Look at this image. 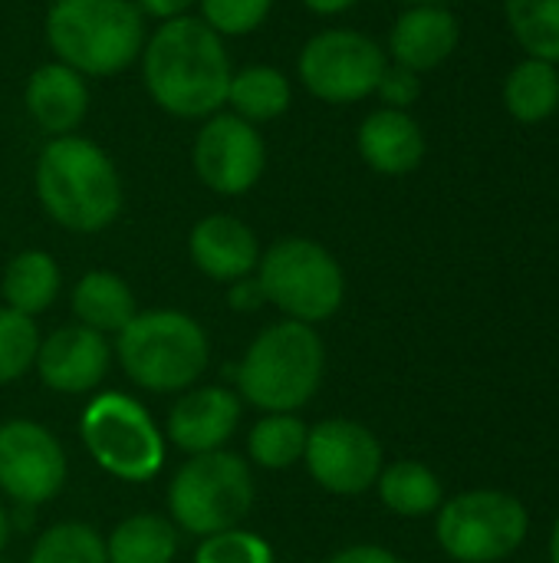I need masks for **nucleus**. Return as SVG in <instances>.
I'll return each mask as SVG.
<instances>
[{
	"instance_id": "1",
	"label": "nucleus",
	"mask_w": 559,
	"mask_h": 563,
	"mask_svg": "<svg viewBox=\"0 0 559 563\" xmlns=\"http://www.w3.org/2000/svg\"><path fill=\"white\" fill-rule=\"evenodd\" d=\"M231 56L201 16H175L142 46V79L152 102L175 119H208L227 102Z\"/></svg>"
},
{
	"instance_id": "2",
	"label": "nucleus",
	"mask_w": 559,
	"mask_h": 563,
	"mask_svg": "<svg viewBox=\"0 0 559 563\" xmlns=\"http://www.w3.org/2000/svg\"><path fill=\"white\" fill-rule=\"evenodd\" d=\"M36 198L72 234H99L122 211V178L102 145L86 135H56L36 158Z\"/></svg>"
},
{
	"instance_id": "3",
	"label": "nucleus",
	"mask_w": 559,
	"mask_h": 563,
	"mask_svg": "<svg viewBox=\"0 0 559 563\" xmlns=\"http://www.w3.org/2000/svg\"><path fill=\"white\" fill-rule=\"evenodd\" d=\"M326 373V346L316 327L280 320L264 327L241 366L237 396L257 412H300L313 402Z\"/></svg>"
},
{
	"instance_id": "4",
	"label": "nucleus",
	"mask_w": 559,
	"mask_h": 563,
	"mask_svg": "<svg viewBox=\"0 0 559 563\" xmlns=\"http://www.w3.org/2000/svg\"><path fill=\"white\" fill-rule=\"evenodd\" d=\"M112 356L145 393L171 396L198 386L211 366L204 327L181 310H138L119 333Z\"/></svg>"
},
{
	"instance_id": "5",
	"label": "nucleus",
	"mask_w": 559,
	"mask_h": 563,
	"mask_svg": "<svg viewBox=\"0 0 559 563\" xmlns=\"http://www.w3.org/2000/svg\"><path fill=\"white\" fill-rule=\"evenodd\" d=\"M46 43L79 76H119L145 46V16L132 0H53Z\"/></svg>"
},
{
	"instance_id": "6",
	"label": "nucleus",
	"mask_w": 559,
	"mask_h": 563,
	"mask_svg": "<svg viewBox=\"0 0 559 563\" xmlns=\"http://www.w3.org/2000/svg\"><path fill=\"white\" fill-rule=\"evenodd\" d=\"M254 498L257 485L247 459L227 449L188 455L168 485V518L181 534L211 538L241 528Z\"/></svg>"
},
{
	"instance_id": "7",
	"label": "nucleus",
	"mask_w": 559,
	"mask_h": 563,
	"mask_svg": "<svg viewBox=\"0 0 559 563\" xmlns=\"http://www.w3.org/2000/svg\"><path fill=\"white\" fill-rule=\"evenodd\" d=\"M79 439L89 459L115 482L145 485L165 468V432L128 393L109 389L92 396L79 416Z\"/></svg>"
},
{
	"instance_id": "8",
	"label": "nucleus",
	"mask_w": 559,
	"mask_h": 563,
	"mask_svg": "<svg viewBox=\"0 0 559 563\" xmlns=\"http://www.w3.org/2000/svg\"><path fill=\"white\" fill-rule=\"evenodd\" d=\"M257 280L270 307L283 320L323 323L339 313L346 300V274L339 261L313 238H280L257 264Z\"/></svg>"
},
{
	"instance_id": "9",
	"label": "nucleus",
	"mask_w": 559,
	"mask_h": 563,
	"mask_svg": "<svg viewBox=\"0 0 559 563\" xmlns=\"http://www.w3.org/2000/svg\"><path fill=\"white\" fill-rule=\"evenodd\" d=\"M435 515V538L441 551L458 563L507 561L530 531L524 501L494 488L455 495Z\"/></svg>"
},
{
	"instance_id": "10",
	"label": "nucleus",
	"mask_w": 559,
	"mask_h": 563,
	"mask_svg": "<svg viewBox=\"0 0 559 563\" xmlns=\"http://www.w3.org/2000/svg\"><path fill=\"white\" fill-rule=\"evenodd\" d=\"M385 49L359 30H320L297 59V76L310 96L329 106L362 102L385 73Z\"/></svg>"
},
{
	"instance_id": "11",
	"label": "nucleus",
	"mask_w": 559,
	"mask_h": 563,
	"mask_svg": "<svg viewBox=\"0 0 559 563\" xmlns=\"http://www.w3.org/2000/svg\"><path fill=\"white\" fill-rule=\"evenodd\" d=\"M66 452L43 422H0V495L10 505L23 511L49 505L66 488Z\"/></svg>"
},
{
	"instance_id": "12",
	"label": "nucleus",
	"mask_w": 559,
	"mask_h": 563,
	"mask_svg": "<svg viewBox=\"0 0 559 563\" xmlns=\"http://www.w3.org/2000/svg\"><path fill=\"white\" fill-rule=\"evenodd\" d=\"M303 465L326 495L356 498L376 488L385 455L369 426L336 416L310 426Z\"/></svg>"
},
{
	"instance_id": "13",
	"label": "nucleus",
	"mask_w": 559,
	"mask_h": 563,
	"mask_svg": "<svg viewBox=\"0 0 559 563\" xmlns=\"http://www.w3.org/2000/svg\"><path fill=\"white\" fill-rule=\"evenodd\" d=\"M194 172L198 178L224 198L247 195L267 168V142L257 125L234 112H214L204 119L194 139Z\"/></svg>"
},
{
	"instance_id": "14",
	"label": "nucleus",
	"mask_w": 559,
	"mask_h": 563,
	"mask_svg": "<svg viewBox=\"0 0 559 563\" xmlns=\"http://www.w3.org/2000/svg\"><path fill=\"white\" fill-rule=\"evenodd\" d=\"M109 366H112L109 336L79 323L59 327L49 336H43L33 363L40 383L59 396L96 393L105 383Z\"/></svg>"
},
{
	"instance_id": "15",
	"label": "nucleus",
	"mask_w": 559,
	"mask_h": 563,
	"mask_svg": "<svg viewBox=\"0 0 559 563\" xmlns=\"http://www.w3.org/2000/svg\"><path fill=\"white\" fill-rule=\"evenodd\" d=\"M244 416V402L227 386H191L185 389L165 419V442L185 455L221 452Z\"/></svg>"
},
{
	"instance_id": "16",
	"label": "nucleus",
	"mask_w": 559,
	"mask_h": 563,
	"mask_svg": "<svg viewBox=\"0 0 559 563\" xmlns=\"http://www.w3.org/2000/svg\"><path fill=\"white\" fill-rule=\"evenodd\" d=\"M188 254L194 267L214 284H234L257 274L260 241L250 224L234 214H208L188 234Z\"/></svg>"
},
{
	"instance_id": "17",
	"label": "nucleus",
	"mask_w": 559,
	"mask_h": 563,
	"mask_svg": "<svg viewBox=\"0 0 559 563\" xmlns=\"http://www.w3.org/2000/svg\"><path fill=\"white\" fill-rule=\"evenodd\" d=\"M458 40H461V26L448 7L415 3L395 20L389 33V53L399 66L412 73H428L458 49Z\"/></svg>"
},
{
	"instance_id": "18",
	"label": "nucleus",
	"mask_w": 559,
	"mask_h": 563,
	"mask_svg": "<svg viewBox=\"0 0 559 563\" xmlns=\"http://www.w3.org/2000/svg\"><path fill=\"white\" fill-rule=\"evenodd\" d=\"M30 119L49 135H69L89 112V86L86 76L69 69L66 63L53 59L33 69L26 92H23Z\"/></svg>"
},
{
	"instance_id": "19",
	"label": "nucleus",
	"mask_w": 559,
	"mask_h": 563,
	"mask_svg": "<svg viewBox=\"0 0 559 563\" xmlns=\"http://www.w3.org/2000/svg\"><path fill=\"white\" fill-rule=\"evenodd\" d=\"M362 162L379 175H409L425 158V132L405 109H376L356 135Z\"/></svg>"
},
{
	"instance_id": "20",
	"label": "nucleus",
	"mask_w": 559,
	"mask_h": 563,
	"mask_svg": "<svg viewBox=\"0 0 559 563\" xmlns=\"http://www.w3.org/2000/svg\"><path fill=\"white\" fill-rule=\"evenodd\" d=\"M72 317L79 327H89L102 336H115L135 313V290L128 287L125 277L112 271H89L76 280L72 297H69Z\"/></svg>"
},
{
	"instance_id": "21",
	"label": "nucleus",
	"mask_w": 559,
	"mask_h": 563,
	"mask_svg": "<svg viewBox=\"0 0 559 563\" xmlns=\"http://www.w3.org/2000/svg\"><path fill=\"white\" fill-rule=\"evenodd\" d=\"M178 548L181 531L171 525V518L155 511L122 518L105 538L109 563H175Z\"/></svg>"
},
{
	"instance_id": "22",
	"label": "nucleus",
	"mask_w": 559,
	"mask_h": 563,
	"mask_svg": "<svg viewBox=\"0 0 559 563\" xmlns=\"http://www.w3.org/2000/svg\"><path fill=\"white\" fill-rule=\"evenodd\" d=\"M59 287H63L59 264L53 254H46L40 247L20 251L7 264L3 280H0L3 307L16 310L23 317H36V313L49 310L53 300L59 297Z\"/></svg>"
},
{
	"instance_id": "23",
	"label": "nucleus",
	"mask_w": 559,
	"mask_h": 563,
	"mask_svg": "<svg viewBox=\"0 0 559 563\" xmlns=\"http://www.w3.org/2000/svg\"><path fill=\"white\" fill-rule=\"evenodd\" d=\"M376 492L385 511L399 518H428L445 505L441 478L415 459H399L392 465H382L376 478Z\"/></svg>"
},
{
	"instance_id": "24",
	"label": "nucleus",
	"mask_w": 559,
	"mask_h": 563,
	"mask_svg": "<svg viewBox=\"0 0 559 563\" xmlns=\"http://www.w3.org/2000/svg\"><path fill=\"white\" fill-rule=\"evenodd\" d=\"M293 102V86L287 79L283 69L277 66H244L231 76L227 86V102L234 115H241L244 122L257 125V122H273L280 119Z\"/></svg>"
},
{
	"instance_id": "25",
	"label": "nucleus",
	"mask_w": 559,
	"mask_h": 563,
	"mask_svg": "<svg viewBox=\"0 0 559 563\" xmlns=\"http://www.w3.org/2000/svg\"><path fill=\"white\" fill-rule=\"evenodd\" d=\"M504 106L517 122H544L559 109V73L554 63L527 56L504 82Z\"/></svg>"
},
{
	"instance_id": "26",
	"label": "nucleus",
	"mask_w": 559,
	"mask_h": 563,
	"mask_svg": "<svg viewBox=\"0 0 559 563\" xmlns=\"http://www.w3.org/2000/svg\"><path fill=\"white\" fill-rule=\"evenodd\" d=\"M310 426L297 412H267L247 432V459L267 472H287L303 462Z\"/></svg>"
},
{
	"instance_id": "27",
	"label": "nucleus",
	"mask_w": 559,
	"mask_h": 563,
	"mask_svg": "<svg viewBox=\"0 0 559 563\" xmlns=\"http://www.w3.org/2000/svg\"><path fill=\"white\" fill-rule=\"evenodd\" d=\"M504 10L511 33L534 59L559 63V0H507Z\"/></svg>"
},
{
	"instance_id": "28",
	"label": "nucleus",
	"mask_w": 559,
	"mask_h": 563,
	"mask_svg": "<svg viewBox=\"0 0 559 563\" xmlns=\"http://www.w3.org/2000/svg\"><path fill=\"white\" fill-rule=\"evenodd\" d=\"M26 563H109L105 538L92 525L59 521L36 538Z\"/></svg>"
},
{
	"instance_id": "29",
	"label": "nucleus",
	"mask_w": 559,
	"mask_h": 563,
	"mask_svg": "<svg viewBox=\"0 0 559 563\" xmlns=\"http://www.w3.org/2000/svg\"><path fill=\"white\" fill-rule=\"evenodd\" d=\"M40 340L33 317L0 307V386H10L33 369Z\"/></svg>"
},
{
	"instance_id": "30",
	"label": "nucleus",
	"mask_w": 559,
	"mask_h": 563,
	"mask_svg": "<svg viewBox=\"0 0 559 563\" xmlns=\"http://www.w3.org/2000/svg\"><path fill=\"white\" fill-rule=\"evenodd\" d=\"M194 563H277L273 548L247 528H231L211 538H201Z\"/></svg>"
},
{
	"instance_id": "31",
	"label": "nucleus",
	"mask_w": 559,
	"mask_h": 563,
	"mask_svg": "<svg viewBox=\"0 0 559 563\" xmlns=\"http://www.w3.org/2000/svg\"><path fill=\"white\" fill-rule=\"evenodd\" d=\"M198 3H201V20L217 36L254 33L273 7V0H198Z\"/></svg>"
},
{
	"instance_id": "32",
	"label": "nucleus",
	"mask_w": 559,
	"mask_h": 563,
	"mask_svg": "<svg viewBox=\"0 0 559 563\" xmlns=\"http://www.w3.org/2000/svg\"><path fill=\"white\" fill-rule=\"evenodd\" d=\"M376 96L385 102V109H405L409 112V106L418 102V96H422V79H418V73L392 63V66H385V73L376 86Z\"/></svg>"
},
{
	"instance_id": "33",
	"label": "nucleus",
	"mask_w": 559,
	"mask_h": 563,
	"mask_svg": "<svg viewBox=\"0 0 559 563\" xmlns=\"http://www.w3.org/2000/svg\"><path fill=\"white\" fill-rule=\"evenodd\" d=\"M264 303H267V297H264V287H260L257 274L227 284V307L231 310H237V313H257Z\"/></svg>"
},
{
	"instance_id": "34",
	"label": "nucleus",
	"mask_w": 559,
	"mask_h": 563,
	"mask_svg": "<svg viewBox=\"0 0 559 563\" xmlns=\"http://www.w3.org/2000/svg\"><path fill=\"white\" fill-rule=\"evenodd\" d=\"M326 563H402L399 554H392L389 548L379 544H349L343 551H336Z\"/></svg>"
},
{
	"instance_id": "35",
	"label": "nucleus",
	"mask_w": 559,
	"mask_h": 563,
	"mask_svg": "<svg viewBox=\"0 0 559 563\" xmlns=\"http://www.w3.org/2000/svg\"><path fill=\"white\" fill-rule=\"evenodd\" d=\"M142 16H152V20H175V16H188V10L198 3V0H132Z\"/></svg>"
},
{
	"instance_id": "36",
	"label": "nucleus",
	"mask_w": 559,
	"mask_h": 563,
	"mask_svg": "<svg viewBox=\"0 0 559 563\" xmlns=\"http://www.w3.org/2000/svg\"><path fill=\"white\" fill-rule=\"evenodd\" d=\"M303 3H306V10L316 13V16H336V13L353 10L359 0H303Z\"/></svg>"
},
{
	"instance_id": "37",
	"label": "nucleus",
	"mask_w": 559,
	"mask_h": 563,
	"mask_svg": "<svg viewBox=\"0 0 559 563\" xmlns=\"http://www.w3.org/2000/svg\"><path fill=\"white\" fill-rule=\"evenodd\" d=\"M10 534H13V515H10L7 505L0 501V558H3V551H7V544H10Z\"/></svg>"
},
{
	"instance_id": "38",
	"label": "nucleus",
	"mask_w": 559,
	"mask_h": 563,
	"mask_svg": "<svg viewBox=\"0 0 559 563\" xmlns=\"http://www.w3.org/2000/svg\"><path fill=\"white\" fill-rule=\"evenodd\" d=\"M550 561L559 563V518L554 525V534H550Z\"/></svg>"
},
{
	"instance_id": "39",
	"label": "nucleus",
	"mask_w": 559,
	"mask_h": 563,
	"mask_svg": "<svg viewBox=\"0 0 559 563\" xmlns=\"http://www.w3.org/2000/svg\"><path fill=\"white\" fill-rule=\"evenodd\" d=\"M409 3H445V0H409Z\"/></svg>"
},
{
	"instance_id": "40",
	"label": "nucleus",
	"mask_w": 559,
	"mask_h": 563,
	"mask_svg": "<svg viewBox=\"0 0 559 563\" xmlns=\"http://www.w3.org/2000/svg\"><path fill=\"white\" fill-rule=\"evenodd\" d=\"M0 563H3V561H0Z\"/></svg>"
}]
</instances>
